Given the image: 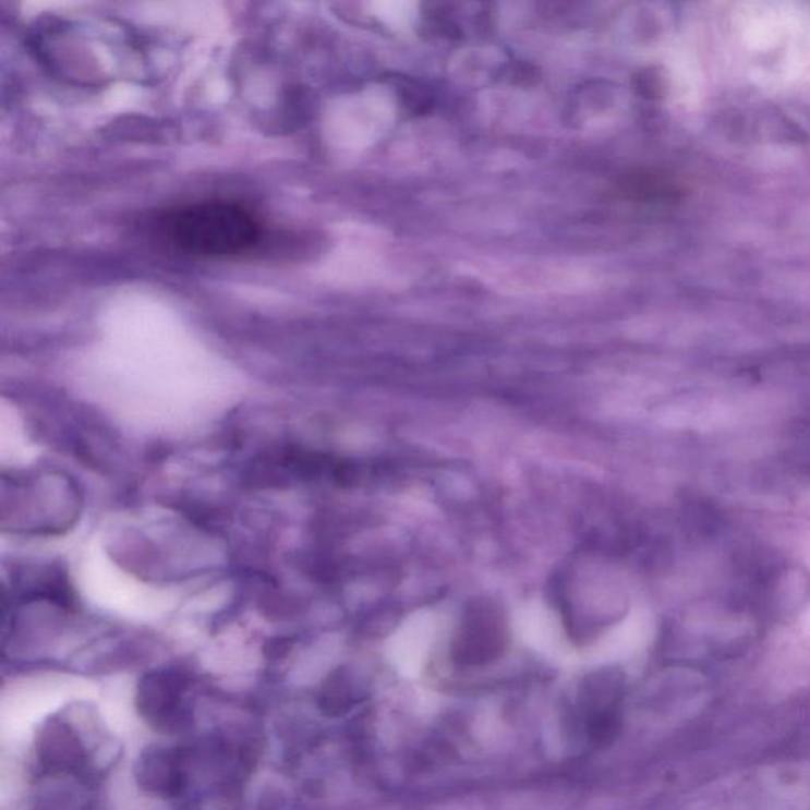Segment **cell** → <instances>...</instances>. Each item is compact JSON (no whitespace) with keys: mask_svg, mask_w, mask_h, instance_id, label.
I'll list each match as a JSON object with an SVG mask.
<instances>
[{"mask_svg":"<svg viewBox=\"0 0 810 810\" xmlns=\"http://www.w3.org/2000/svg\"><path fill=\"white\" fill-rule=\"evenodd\" d=\"M191 679L178 668L147 673L136 689V710L150 725L164 733H177L191 722L188 696Z\"/></svg>","mask_w":810,"mask_h":810,"instance_id":"3","label":"cell"},{"mask_svg":"<svg viewBox=\"0 0 810 810\" xmlns=\"http://www.w3.org/2000/svg\"><path fill=\"white\" fill-rule=\"evenodd\" d=\"M136 781L149 794L177 798L185 787L181 753L173 749L153 747L136 764Z\"/></svg>","mask_w":810,"mask_h":810,"instance_id":"4","label":"cell"},{"mask_svg":"<svg viewBox=\"0 0 810 810\" xmlns=\"http://www.w3.org/2000/svg\"><path fill=\"white\" fill-rule=\"evenodd\" d=\"M318 706L328 715H339L350 706V690L346 679L336 675L325 684L318 696Z\"/></svg>","mask_w":810,"mask_h":810,"instance_id":"7","label":"cell"},{"mask_svg":"<svg viewBox=\"0 0 810 810\" xmlns=\"http://www.w3.org/2000/svg\"><path fill=\"white\" fill-rule=\"evenodd\" d=\"M41 762L52 770H73L83 762V749L76 736L64 725H52L38 746Z\"/></svg>","mask_w":810,"mask_h":810,"instance_id":"5","label":"cell"},{"mask_svg":"<svg viewBox=\"0 0 810 810\" xmlns=\"http://www.w3.org/2000/svg\"><path fill=\"white\" fill-rule=\"evenodd\" d=\"M508 620L503 606L487 597L466 603L454 640V657L462 665L496 661L508 643Z\"/></svg>","mask_w":810,"mask_h":810,"instance_id":"2","label":"cell"},{"mask_svg":"<svg viewBox=\"0 0 810 810\" xmlns=\"http://www.w3.org/2000/svg\"><path fill=\"white\" fill-rule=\"evenodd\" d=\"M396 93H398V98L402 107L410 114H426L433 108L434 100L430 90L422 83L415 82V80L399 76V78H396Z\"/></svg>","mask_w":810,"mask_h":810,"instance_id":"6","label":"cell"},{"mask_svg":"<svg viewBox=\"0 0 810 810\" xmlns=\"http://www.w3.org/2000/svg\"><path fill=\"white\" fill-rule=\"evenodd\" d=\"M171 243L185 254L227 258L259 243L263 227L247 206L228 200H208L182 206L165 217Z\"/></svg>","mask_w":810,"mask_h":810,"instance_id":"1","label":"cell"},{"mask_svg":"<svg viewBox=\"0 0 810 810\" xmlns=\"http://www.w3.org/2000/svg\"><path fill=\"white\" fill-rule=\"evenodd\" d=\"M620 191L633 198H654L666 194L669 188L654 174L633 173L622 178Z\"/></svg>","mask_w":810,"mask_h":810,"instance_id":"8","label":"cell"}]
</instances>
